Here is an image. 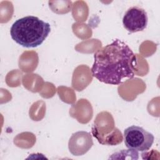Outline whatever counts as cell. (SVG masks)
Instances as JSON below:
<instances>
[{"label":"cell","instance_id":"4","mask_svg":"<svg viewBox=\"0 0 160 160\" xmlns=\"http://www.w3.org/2000/svg\"><path fill=\"white\" fill-rule=\"evenodd\" d=\"M148 21L147 12L144 9L138 6L129 8L122 18L124 28L131 33L145 29L148 25Z\"/></svg>","mask_w":160,"mask_h":160},{"label":"cell","instance_id":"3","mask_svg":"<svg viewBox=\"0 0 160 160\" xmlns=\"http://www.w3.org/2000/svg\"><path fill=\"white\" fill-rule=\"evenodd\" d=\"M154 140L153 134L142 127L131 126L124 131V144L129 149L136 151H147L152 146Z\"/></svg>","mask_w":160,"mask_h":160},{"label":"cell","instance_id":"5","mask_svg":"<svg viewBox=\"0 0 160 160\" xmlns=\"http://www.w3.org/2000/svg\"><path fill=\"white\" fill-rule=\"evenodd\" d=\"M93 141L91 134L84 131L73 133L68 142L69 152L76 156L86 154L92 146Z\"/></svg>","mask_w":160,"mask_h":160},{"label":"cell","instance_id":"1","mask_svg":"<svg viewBox=\"0 0 160 160\" xmlns=\"http://www.w3.org/2000/svg\"><path fill=\"white\" fill-rule=\"evenodd\" d=\"M136 62V54L128 45L116 39L94 53L91 73L101 82L119 85L134 78Z\"/></svg>","mask_w":160,"mask_h":160},{"label":"cell","instance_id":"2","mask_svg":"<svg viewBox=\"0 0 160 160\" xmlns=\"http://www.w3.org/2000/svg\"><path fill=\"white\" fill-rule=\"evenodd\" d=\"M51 26L36 16H27L17 19L11 26L10 35L18 44L24 48L41 45L49 35Z\"/></svg>","mask_w":160,"mask_h":160}]
</instances>
